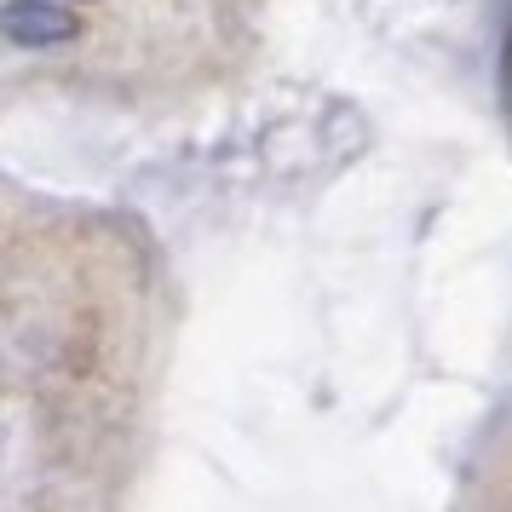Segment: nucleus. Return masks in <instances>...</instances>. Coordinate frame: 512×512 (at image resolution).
<instances>
[{
    "instance_id": "1",
    "label": "nucleus",
    "mask_w": 512,
    "mask_h": 512,
    "mask_svg": "<svg viewBox=\"0 0 512 512\" xmlns=\"http://www.w3.org/2000/svg\"><path fill=\"white\" fill-rule=\"evenodd\" d=\"M0 29H6V41L12 47H64L81 35L64 6H47V0H6V12H0Z\"/></svg>"
}]
</instances>
